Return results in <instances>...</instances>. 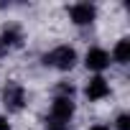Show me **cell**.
I'll return each instance as SVG.
<instances>
[{
    "instance_id": "cell-1",
    "label": "cell",
    "mask_w": 130,
    "mask_h": 130,
    "mask_svg": "<svg viewBox=\"0 0 130 130\" xmlns=\"http://www.w3.org/2000/svg\"><path fill=\"white\" fill-rule=\"evenodd\" d=\"M43 64L46 67H54V69H61V72H69L77 64V51L72 46H56L54 51H48L43 56Z\"/></svg>"
},
{
    "instance_id": "cell-2",
    "label": "cell",
    "mask_w": 130,
    "mask_h": 130,
    "mask_svg": "<svg viewBox=\"0 0 130 130\" xmlns=\"http://www.w3.org/2000/svg\"><path fill=\"white\" fill-rule=\"evenodd\" d=\"M74 115V102L72 97H56L54 105H51V112H48V125H67Z\"/></svg>"
},
{
    "instance_id": "cell-3",
    "label": "cell",
    "mask_w": 130,
    "mask_h": 130,
    "mask_svg": "<svg viewBox=\"0 0 130 130\" xmlns=\"http://www.w3.org/2000/svg\"><path fill=\"white\" fill-rule=\"evenodd\" d=\"M3 102L8 107V112H18L26 105V89L15 82H8V87L3 89Z\"/></svg>"
},
{
    "instance_id": "cell-4",
    "label": "cell",
    "mask_w": 130,
    "mask_h": 130,
    "mask_svg": "<svg viewBox=\"0 0 130 130\" xmlns=\"http://www.w3.org/2000/svg\"><path fill=\"white\" fill-rule=\"evenodd\" d=\"M69 15H72V21H74L77 26H89V23L94 21L97 10H94V5H89V3H77V5L69 8Z\"/></svg>"
},
{
    "instance_id": "cell-5",
    "label": "cell",
    "mask_w": 130,
    "mask_h": 130,
    "mask_svg": "<svg viewBox=\"0 0 130 130\" xmlns=\"http://www.w3.org/2000/svg\"><path fill=\"white\" fill-rule=\"evenodd\" d=\"M84 64H87V69L92 72H102L110 67V54L105 48H89L87 56H84Z\"/></svg>"
},
{
    "instance_id": "cell-6",
    "label": "cell",
    "mask_w": 130,
    "mask_h": 130,
    "mask_svg": "<svg viewBox=\"0 0 130 130\" xmlns=\"http://www.w3.org/2000/svg\"><path fill=\"white\" fill-rule=\"evenodd\" d=\"M84 94L89 97V100H105L107 94H110V84H107V79H102V77H94V79H89L87 82V89H84Z\"/></svg>"
},
{
    "instance_id": "cell-7",
    "label": "cell",
    "mask_w": 130,
    "mask_h": 130,
    "mask_svg": "<svg viewBox=\"0 0 130 130\" xmlns=\"http://www.w3.org/2000/svg\"><path fill=\"white\" fill-rule=\"evenodd\" d=\"M18 43H21V31L15 26H10V28H5L3 33H0V54H5L8 48H13Z\"/></svg>"
},
{
    "instance_id": "cell-8",
    "label": "cell",
    "mask_w": 130,
    "mask_h": 130,
    "mask_svg": "<svg viewBox=\"0 0 130 130\" xmlns=\"http://www.w3.org/2000/svg\"><path fill=\"white\" fill-rule=\"evenodd\" d=\"M112 56H115V61H117V64H127V59H130V41H127V38H122V41L115 46Z\"/></svg>"
},
{
    "instance_id": "cell-9",
    "label": "cell",
    "mask_w": 130,
    "mask_h": 130,
    "mask_svg": "<svg viewBox=\"0 0 130 130\" xmlns=\"http://www.w3.org/2000/svg\"><path fill=\"white\" fill-rule=\"evenodd\" d=\"M117 130H130V117L127 115H120L117 117Z\"/></svg>"
},
{
    "instance_id": "cell-10",
    "label": "cell",
    "mask_w": 130,
    "mask_h": 130,
    "mask_svg": "<svg viewBox=\"0 0 130 130\" xmlns=\"http://www.w3.org/2000/svg\"><path fill=\"white\" fill-rule=\"evenodd\" d=\"M0 130H10V125H8V120H5V117H0Z\"/></svg>"
},
{
    "instance_id": "cell-11",
    "label": "cell",
    "mask_w": 130,
    "mask_h": 130,
    "mask_svg": "<svg viewBox=\"0 0 130 130\" xmlns=\"http://www.w3.org/2000/svg\"><path fill=\"white\" fill-rule=\"evenodd\" d=\"M46 130H69V127H67V125H48Z\"/></svg>"
},
{
    "instance_id": "cell-12",
    "label": "cell",
    "mask_w": 130,
    "mask_h": 130,
    "mask_svg": "<svg viewBox=\"0 0 130 130\" xmlns=\"http://www.w3.org/2000/svg\"><path fill=\"white\" fill-rule=\"evenodd\" d=\"M89 130H110L107 125H94V127H89Z\"/></svg>"
}]
</instances>
